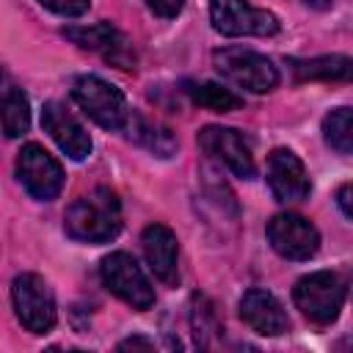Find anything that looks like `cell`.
<instances>
[{
  "instance_id": "17",
  "label": "cell",
  "mask_w": 353,
  "mask_h": 353,
  "mask_svg": "<svg viewBox=\"0 0 353 353\" xmlns=\"http://www.w3.org/2000/svg\"><path fill=\"white\" fill-rule=\"evenodd\" d=\"M295 80H345L353 83V58L347 55H317L303 61H290Z\"/></svg>"
},
{
  "instance_id": "27",
  "label": "cell",
  "mask_w": 353,
  "mask_h": 353,
  "mask_svg": "<svg viewBox=\"0 0 353 353\" xmlns=\"http://www.w3.org/2000/svg\"><path fill=\"white\" fill-rule=\"evenodd\" d=\"M350 345H353V342H350Z\"/></svg>"
},
{
  "instance_id": "20",
  "label": "cell",
  "mask_w": 353,
  "mask_h": 353,
  "mask_svg": "<svg viewBox=\"0 0 353 353\" xmlns=\"http://www.w3.org/2000/svg\"><path fill=\"white\" fill-rule=\"evenodd\" d=\"M30 124V108L28 97L19 88H8L3 97V130L8 138H19L28 132Z\"/></svg>"
},
{
  "instance_id": "2",
  "label": "cell",
  "mask_w": 353,
  "mask_h": 353,
  "mask_svg": "<svg viewBox=\"0 0 353 353\" xmlns=\"http://www.w3.org/2000/svg\"><path fill=\"white\" fill-rule=\"evenodd\" d=\"M295 306L314 325H328L339 317L345 303V281L331 270H317L303 276L292 290Z\"/></svg>"
},
{
  "instance_id": "4",
  "label": "cell",
  "mask_w": 353,
  "mask_h": 353,
  "mask_svg": "<svg viewBox=\"0 0 353 353\" xmlns=\"http://www.w3.org/2000/svg\"><path fill=\"white\" fill-rule=\"evenodd\" d=\"M72 97L80 105V110L88 119H94L99 127H105V130H124L130 108H127L124 94L116 85H110L108 80H102L97 74H83V77L74 80Z\"/></svg>"
},
{
  "instance_id": "1",
  "label": "cell",
  "mask_w": 353,
  "mask_h": 353,
  "mask_svg": "<svg viewBox=\"0 0 353 353\" xmlns=\"http://www.w3.org/2000/svg\"><path fill=\"white\" fill-rule=\"evenodd\" d=\"M63 229L80 243H108L121 232V204L113 190L97 188L80 196L63 215Z\"/></svg>"
},
{
  "instance_id": "18",
  "label": "cell",
  "mask_w": 353,
  "mask_h": 353,
  "mask_svg": "<svg viewBox=\"0 0 353 353\" xmlns=\"http://www.w3.org/2000/svg\"><path fill=\"white\" fill-rule=\"evenodd\" d=\"M185 91L196 105L215 110V113H229L243 105V99L237 94H232L229 88H223L218 83H185Z\"/></svg>"
},
{
  "instance_id": "26",
  "label": "cell",
  "mask_w": 353,
  "mask_h": 353,
  "mask_svg": "<svg viewBox=\"0 0 353 353\" xmlns=\"http://www.w3.org/2000/svg\"><path fill=\"white\" fill-rule=\"evenodd\" d=\"M303 6H309V8H328L331 6V0H301Z\"/></svg>"
},
{
  "instance_id": "23",
  "label": "cell",
  "mask_w": 353,
  "mask_h": 353,
  "mask_svg": "<svg viewBox=\"0 0 353 353\" xmlns=\"http://www.w3.org/2000/svg\"><path fill=\"white\" fill-rule=\"evenodd\" d=\"M143 3L149 6V11H154L157 17H165V19L176 17L185 6V0H143Z\"/></svg>"
},
{
  "instance_id": "16",
  "label": "cell",
  "mask_w": 353,
  "mask_h": 353,
  "mask_svg": "<svg viewBox=\"0 0 353 353\" xmlns=\"http://www.w3.org/2000/svg\"><path fill=\"white\" fill-rule=\"evenodd\" d=\"M124 132H127V138H130L132 143L143 146L146 152H152V154H157V157H171V154L176 152V138L171 135V130L163 127V124H157V121L143 119V116L135 113V110H130L127 124H124Z\"/></svg>"
},
{
  "instance_id": "10",
  "label": "cell",
  "mask_w": 353,
  "mask_h": 353,
  "mask_svg": "<svg viewBox=\"0 0 353 353\" xmlns=\"http://www.w3.org/2000/svg\"><path fill=\"white\" fill-rule=\"evenodd\" d=\"M199 146L210 157L223 163L240 179H251L256 174L254 154H251V146H248L245 135L232 130V127H204L199 132Z\"/></svg>"
},
{
  "instance_id": "5",
  "label": "cell",
  "mask_w": 353,
  "mask_h": 353,
  "mask_svg": "<svg viewBox=\"0 0 353 353\" xmlns=\"http://www.w3.org/2000/svg\"><path fill=\"white\" fill-rule=\"evenodd\" d=\"M102 281L105 287L121 298L124 303H130L138 312H146L154 306V290L146 279V273L141 270V265L127 254V251H113L102 259L99 265Z\"/></svg>"
},
{
  "instance_id": "12",
  "label": "cell",
  "mask_w": 353,
  "mask_h": 353,
  "mask_svg": "<svg viewBox=\"0 0 353 353\" xmlns=\"http://www.w3.org/2000/svg\"><path fill=\"white\" fill-rule=\"evenodd\" d=\"M268 185L273 196L284 204H298L309 196V174L301 157L290 149H273L268 154Z\"/></svg>"
},
{
  "instance_id": "21",
  "label": "cell",
  "mask_w": 353,
  "mask_h": 353,
  "mask_svg": "<svg viewBox=\"0 0 353 353\" xmlns=\"http://www.w3.org/2000/svg\"><path fill=\"white\" fill-rule=\"evenodd\" d=\"M190 323H193V336L196 345H210V336L221 331V320L215 314V306L210 303V298L204 295H193V306H190Z\"/></svg>"
},
{
  "instance_id": "6",
  "label": "cell",
  "mask_w": 353,
  "mask_h": 353,
  "mask_svg": "<svg viewBox=\"0 0 353 353\" xmlns=\"http://www.w3.org/2000/svg\"><path fill=\"white\" fill-rule=\"evenodd\" d=\"M11 301L17 309L19 323L33 331V334H44L55 325V298L52 290L47 287V281L36 273H22L14 279L11 284Z\"/></svg>"
},
{
  "instance_id": "15",
  "label": "cell",
  "mask_w": 353,
  "mask_h": 353,
  "mask_svg": "<svg viewBox=\"0 0 353 353\" xmlns=\"http://www.w3.org/2000/svg\"><path fill=\"white\" fill-rule=\"evenodd\" d=\"M240 317L251 331L262 336H279L290 328V317L281 301L268 290H248L240 298Z\"/></svg>"
},
{
  "instance_id": "22",
  "label": "cell",
  "mask_w": 353,
  "mask_h": 353,
  "mask_svg": "<svg viewBox=\"0 0 353 353\" xmlns=\"http://www.w3.org/2000/svg\"><path fill=\"white\" fill-rule=\"evenodd\" d=\"M44 8H50L52 14H61V17H80L88 11L91 0H39Z\"/></svg>"
},
{
  "instance_id": "9",
  "label": "cell",
  "mask_w": 353,
  "mask_h": 353,
  "mask_svg": "<svg viewBox=\"0 0 353 353\" xmlns=\"http://www.w3.org/2000/svg\"><path fill=\"white\" fill-rule=\"evenodd\" d=\"M268 240L284 259H309L320 248V232L298 212H281L268 223Z\"/></svg>"
},
{
  "instance_id": "24",
  "label": "cell",
  "mask_w": 353,
  "mask_h": 353,
  "mask_svg": "<svg viewBox=\"0 0 353 353\" xmlns=\"http://www.w3.org/2000/svg\"><path fill=\"white\" fill-rule=\"evenodd\" d=\"M336 204H339V210H342L347 218H353V182H345V185L336 190Z\"/></svg>"
},
{
  "instance_id": "25",
  "label": "cell",
  "mask_w": 353,
  "mask_h": 353,
  "mask_svg": "<svg viewBox=\"0 0 353 353\" xmlns=\"http://www.w3.org/2000/svg\"><path fill=\"white\" fill-rule=\"evenodd\" d=\"M119 347H121V350H127V347H154V342H149V339H141V336H132V339H124Z\"/></svg>"
},
{
  "instance_id": "8",
  "label": "cell",
  "mask_w": 353,
  "mask_h": 353,
  "mask_svg": "<svg viewBox=\"0 0 353 353\" xmlns=\"http://www.w3.org/2000/svg\"><path fill=\"white\" fill-rule=\"evenodd\" d=\"M17 174H19V182L25 185V190L39 201L55 199L61 193V188H63L61 163L39 143L22 146V152L17 157Z\"/></svg>"
},
{
  "instance_id": "14",
  "label": "cell",
  "mask_w": 353,
  "mask_h": 353,
  "mask_svg": "<svg viewBox=\"0 0 353 353\" xmlns=\"http://www.w3.org/2000/svg\"><path fill=\"white\" fill-rule=\"evenodd\" d=\"M141 245H143V256H146V265L152 268V273L163 284H176L179 281L176 234L163 223H149L141 234Z\"/></svg>"
},
{
  "instance_id": "11",
  "label": "cell",
  "mask_w": 353,
  "mask_h": 353,
  "mask_svg": "<svg viewBox=\"0 0 353 353\" xmlns=\"http://www.w3.org/2000/svg\"><path fill=\"white\" fill-rule=\"evenodd\" d=\"M63 36L69 41H74L77 47L102 55L108 63H113L119 69H135V52H132L127 36L110 22H97L88 28H63Z\"/></svg>"
},
{
  "instance_id": "19",
  "label": "cell",
  "mask_w": 353,
  "mask_h": 353,
  "mask_svg": "<svg viewBox=\"0 0 353 353\" xmlns=\"http://www.w3.org/2000/svg\"><path fill=\"white\" fill-rule=\"evenodd\" d=\"M325 143L339 154H353V108H334L323 119Z\"/></svg>"
},
{
  "instance_id": "7",
  "label": "cell",
  "mask_w": 353,
  "mask_h": 353,
  "mask_svg": "<svg viewBox=\"0 0 353 353\" xmlns=\"http://www.w3.org/2000/svg\"><path fill=\"white\" fill-rule=\"evenodd\" d=\"M210 19L223 36H273L279 30L276 14L254 8L248 0H210Z\"/></svg>"
},
{
  "instance_id": "3",
  "label": "cell",
  "mask_w": 353,
  "mask_h": 353,
  "mask_svg": "<svg viewBox=\"0 0 353 353\" xmlns=\"http://www.w3.org/2000/svg\"><path fill=\"white\" fill-rule=\"evenodd\" d=\"M212 63L223 80H229L237 88H245L251 94H268L279 83V72L270 63V58H265L254 50L223 47L212 55Z\"/></svg>"
},
{
  "instance_id": "13",
  "label": "cell",
  "mask_w": 353,
  "mask_h": 353,
  "mask_svg": "<svg viewBox=\"0 0 353 353\" xmlns=\"http://www.w3.org/2000/svg\"><path fill=\"white\" fill-rule=\"evenodd\" d=\"M41 127L50 132V138L61 146V152L72 160H85L91 154V138L85 127L61 105V102H47L41 110Z\"/></svg>"
}]
</instances>
